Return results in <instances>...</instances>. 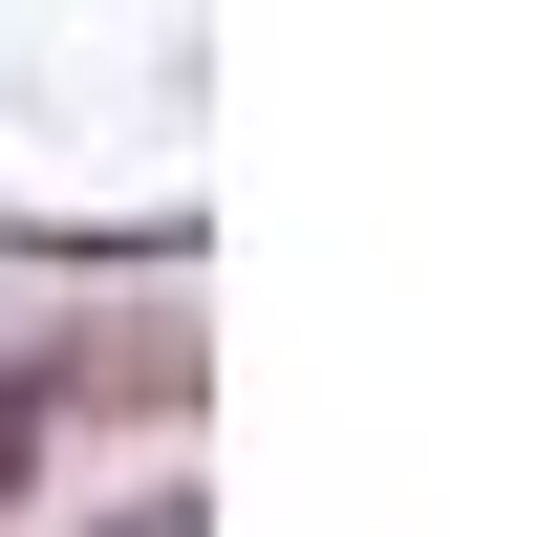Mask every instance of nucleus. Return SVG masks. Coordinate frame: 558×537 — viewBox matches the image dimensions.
I'll use <instances>...</instances> for the list:
<instances>
[{
	"label": "nucleus",
	"mask_w": 558,
	"mask_h": 537,
	"mask_svg": "<svg viewBox=\"0 0 558 537\" xmlns=\"http://www.w3.org/2000/svg\"><path fill=\"white\" fill-rule=\"evenodd\" d=\"M108 537H194V494H150V516H108Z\"/></svg>",
	"instance_id": "1"
}]
</instances>
